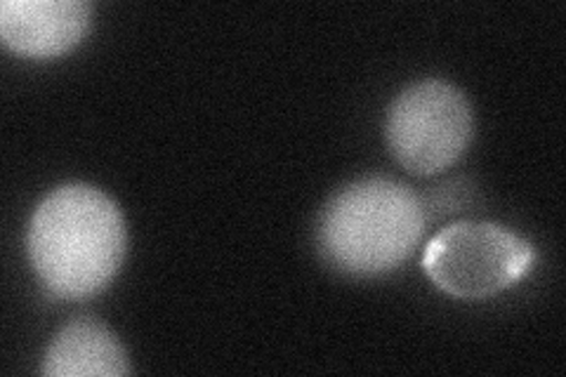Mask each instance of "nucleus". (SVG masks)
I'll return each mask as SVG.
<instances>
[{"label": "nucleus", "instance_id": "1", "mask_svg": "<svg viewBox=\"0 0 566 377\" xmlns=\"http://www.w3.org/2000/svg\"><path fill=\"white\" fill-rule=\"evenodd\" d=\"M128 231L118 203L91 185L52 189L31 214L29 260L45 291L62 300L97 295L126 258Z\"/></svg>", "mask_w": 566, "mask_h": 377}, {"label": "nucleus", "instance_id": "2", "mask_svg": "<svg viewBox=\"0 0 566 377\" xmlns=\"http://www.w3.org/2000/svg\"><path fill=\"white\" fill-rule=\"evenodd\" d=\"M424 206L406 185L364 177L338 191L318 220V250L352 276H380L409 260L422 239Z\"/></svg>", "mask_w": 566, "mask_h": 377}, {"label": "nucleus", "instance_id": "3", "mask_svg": "<svg viewBox=\"0 0 566 377\" xmlns=\"http://www.w3.org/2000/svg\"><path fill=\"white\" fill-rule=\"evenodd\" d=\"M536 264V248L491 222H455L424 248L422 269L439 291L486 300L520 283Z\"/></svg>", "mask_w": 566, "mask_h": 377}, {"label": "nucleus", "instance_id": "4", "mask_svg": "<svg viewBox=\"0 0 566 377\" xmlns=\"http://www.w3.org/2000/svg\"><path fill=\"white\" fill-rule=\"evenodd\" d=\"M385 135L403 170L434 175L451 168L470 147L474 114L455 85L428 78L397 95L387 112Z\"/></svg>", "mask_w": 566, "mask_h": 377}, {"label": "nucleus", "instance_id": "5", "mask_svg": "<svg viewBox=\"0 0 566 377\" xmlns=\"http://www.w3.org/2000/svg\"><path fill=\"white\" fill-rule=\"evenodd\" d=\"M91 12L93 8L83 0H3L0 39L17 55L60 57L85 39Z\"/></svg>", "mask_w": 566, "mask_h": 377}, {"label": "nucleus", "instance_id": "6", "mask_svg": "<svg viewBox=\"0 0 566 377\" xmlns=\"http://www.w3.org/2000/svg\"><path fill=\"white\" fill-rule=\"evenodd\" d=\"M130 362L120 339L95 318H74L52 337L41 373L48 377H123Z\"/></svg>", "mask_w": 566, "mask_h": 377}]
</instances>
